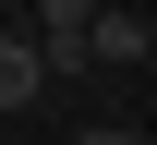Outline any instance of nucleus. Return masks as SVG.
I'll return each mask as SVG.
<instances>
[{
	"label": "nucleus",
	"mask_w": 157,
	"mask_h": 145,
	"mask_svg": "<svg viewBox=\"0 0 157 145\" xmlns=\"http://www.w3.org/2000/svg\"><path fill=\"white\" fill-rule=\"evenodd\" d=\"M48 85H60V61H48V36H24V24H12V36H0V109L24 121V109H36Z\"/></svg>",
	"instance_id": "nucleus-1"
},
{
	"label": "nucleus",
	"mask_w": 157,
	"mask_h": 145,
	"mask_svg": "<svg viewBox=\"0 0 157 145\" xmlns=\"http://www.w3.org/2000/svg\"><path fill=\"white\" fill-rule=\"evenodd\" d=\"M145 48H157V12H121V0H109V12H97V73H133Z\"/></svg>",
	"instance_id": "nucleus-2"
},
{
	"label": "nucleus",
	"mask_w": 157,
	"mask_h": 145,
	"mask_svg": "<svg viewBox=\"0 0 157 145\" xmlns=\"http://www.w3.org/2000/svg\"><path fill=\"white\" fill-rule=\"evenodd\" d=\"M73 145H145V133H109V121H97V133H73Z\"/></svg>",
	"instance_id": "nucleus-3"
}]
</instances>
